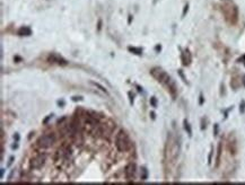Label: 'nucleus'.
<instances>
[{
    "mask_svg": "<svg viewBox=\"0 0 245 185\" xmlns=\"http://www.w3.org/2000/svg\"><path fill=\"white\" fill-rule=\"evenodd\" d=\"M115 147L120 152H127L131 149V141L124 130H119L115 134Z\"/></svg>",
    "mask_w": 245,
    "mask_h": 185,
    "instance_id": "1",
    "label": "nucleus"
},
{
    "mask_svg": "<svg viewBox=\"0 0 245 185\" xmlns=\"http://www.w3.org/2000/svg\"><path fill=\"white\" fill-rule=\"evenodd\" d=\"M55 140H56L55 133L50 132V133H45L43 135H41V137L37 139L36 145L41 149H48V148H51V147L54 145Z\"/></svg>",
    "mask_w": 245,
    "mask_h": 185,
    "instance_id": "2",
    "label": "nucleus"
},
{
    "mask_svg": "<svg viewBox=\"0 0 245 185\" xmlns=\"http://www.w3.org/2000/svg\"><path fill=\"white\" fill-rule=\"evenodd\" d=\"M45 161H46V154H39L36 155L34 158H32L31 161H29V169L32 171H36V169H41L45 165Z\"/></svg>",
    "mask_w": 245,
    "mask_h": 185,
    "instance_id": "3",
    "label": "nucleus"
},
{
    "mask_svg": "<svg viewBox=\"0 0 245 185\" xmlns=\"http://www.w3.org/2000/svg\"><path fill=\"white\" fill-rule=\"evenodd\" d=\"M150 75H152V76L155 78L158 82L164 84V85H166L167 82H168V80L171 79V78H169V76L166 72H165L163 69H160V68H158V67L153 68V69L150 70Z\"/></svg>",
    "mask_w": 245,
    "mask_h": 185,
    "instance_id": "4",
    "label": "nucleus"
},
{
    "mask_svg": "<svg viewBox=\"0 0 245 185\" xmlns=\"http://www.w3.org/2000/svg\"><path fill=\"white\" fill-rule=\"evenodd\" d=\"M124 174H126V178L128 181L133 182V179H135V177H137V165H135V163L130 161L124 168Z\"/></svg>",
    "mask_w": 245,
    "mask_h": 185,
    "instance_id": "5",
    "label": "nucleus"
},
{
    "mask_svg": "<svg viewBox=\"0 0 245 185\" xmlns=\"http://www.w3.org/2000/svg\"><path fill=\"white\" fill-rule=\"evenodd\" d=\"M48 61L50 63H55V65H60V66H67L68 65V62L62 58V56H60L59 54H55V53L49 54Z\"/></svg>",
    "mask_w": 245,
    "mask_h": 185,
    "instance_id": "6",
    "label": "nucleus"
},
{
    "mask_svg": "<svg viewBox=\"0 0 245 185\" xmlns=\"http://www.w3.org/2000/svg\"><path fill=\"white\" fill-rule=\"evenodd\" d=\"M166 86H167V88H168V90H169V93H171V95L175 98V97H176V94H178V88H176V85H175L174 80L169 79L168 82L166 84Z\"/></svg>",
    "mask_w": 245,
    "mask_h": 185,
    "instance_id": "7",
    "label": "nucleus"
},
{
    "mask_svg": "<svg viewBox=\"0 0 245 185\" xmlns=\"http://www.w3.org/2000/svg\"><path fill=\"white\" fill-rule=\"evenodd\" d=\"M17 34L19 36H31L32 35V29L28 27V26H23L18 29Z\"/></svg>",
    "mask_w": 245,
    "mask_h": 185,
    "instance_id": "8",
    "label": "nucleus"
},
{
    "mask_svg": "<svg viewBox=\"0 0 245 185\" xmlns=\"http://www.w3.org/2000/svg\"><path fill=\"white\" fill-rule=\"evenodd\" d=\"M181 59H182V62L184 66H187L189 63L191 62V55H190V52L189 51H185V52H182L181 54Z\"/></svg>",
    "mask_w": 245,
    "mask_h": 185,
    "instance_id": "9",
    "label": "nucleus"
},
{
    "mask_svg": "<svg viewBox=\"0 0 245 185\" xmlns=\"http://www.w3.org/2000/svg\"><path fill=\"white\" fill-rule=\"evenodd\" d=\"M148 175H149L148 169H147L146 167H141L140 168V179L141 181H147L148 179Z\"/></svg>",
    "mask_w": 245,
    "mask_h": 185,
    "instance_id": "10",
    "label": "nucleus"
},
{
    "mask_svg": "<svg viewBox=\"0 0 245 185\" xmlns=\"http://www.w3.org/2000/svg\"><path fill=\"white\" fill-rule=\"evenodd\" d=\"M128 51L131 52V53H133V54H135V55H141L142 54V49H140V47L129 46V47H128Z\"/></svg>",
    "mask_w": 245,
    "mask_h": 185,
    "instance_id": "11",
    "label": "nucleus"
},
{
    "mask_svg": "<svg viewBox=\"0 0 245 185\" xmlns=\"http://www.w3.org/2000/svg\"><path fill=\"white\" fill-rule=\"evenodd\" d=\"M183 124H184V129H185V131L187 132V134L190 135H192V129H191V126H190V124H189V122H187L186 120H184V122H183Z\"/></svg>",
    "mask_w": 245,
    "mask_h": 185,
    "instance_id": "12",
    "label": "nucleus"
},
{
    "mask_svg": "<svg viewBox=\"0 0 245 185\" xmlns=\"http://www.w3.org/2000/svg\"><path fill=\"white\" fill-rule=\"evenodd\" d=\"M90 84H92V85H94L96 88H98V89L101 90V92H103V93H105V94H107V90L105 89V88H104V87H103V86H102L101 84H98V82H94V81H90Z\"/></svg>",
    "mask_w": 245,
    "mask_h": 185,
    "instance_id": "13",
    "label": "nucleus"
},
{
    "mask_svg": "<svg viewBox=\"0 0 245 185\" xmlns=\"http://www.w3.org/2000/svg\"><path fill=\"white\" fill-rule=\"evenodd\" d=\"M220 156H221V143H219V147H218V155H217V166L219 164V160H220Z\"/></svg>",
    "mask_w": 245,
    "mask_h": 185,
    "instance_id": "14",
    "label": "nucleus"
},
{
    "mask_svg": "<svg viewBox=\"0 0 245 185\" xmlns=\"http://www.w3.org/2000/svg\"><path fill=\"white\" fill-rule=\"evenodd\" d=\"M67 120H68V118H67V116H63V118H61V119H59L58 121H56V124H58V125L60 126V125H62V124L65 123V122H66Z\"/></svg>",
    "mask_w": 245,
    "mask_h": 185,
    "instance_id": "15",
    "label": "nucleus"
},
{
    "mask_svg": "<svg viewBox=\"0 0 245 185\" xmlns=\"http://www.w3.org/2000/svg\"><path fill=\"white\" fill-rule=\"evenodd\" d=\"M150 105H152L153 107H157V99H156V97H152L150 98Z\"/></svg>",
    "mask_w": 245,
    "mask_h": 185,
    "instance_id": "16",
    "label": "nucleus"
},
{
    "mask_svg": "<svg viewBox=\"0 0 245 185\" xmlns=\"http://www.w3.org/2000/svg\"><path fill=\"white\" fill-rule=\"evenodd\" d=\"M71 99H72L74 102H81L82 99H84V98H82L81 96H72V97H71Z\"/></svg>",
    "mask_w": 245,
    "mask_h": 185,
    "instance_id": "17",
    "label": "nucleus"
},
{
    "mask_svg": "<svg viewBox=\"0 0 245 185\" xmlns=\"http://www.w3.org/2000/svg\"><path fill=\"white\" fill-rule=\"evenodd\" d=\"M52 116H53V114H51V115H48L46 118H45L44 120H43V124H48V122L50 121L51 119H52Z\"/></svg>",
    "mask_w": 245,
    "mask_h": 185,
    "instance_id": "18",
    "label": "nucleus"
},
{
    "mask_svg": "<svg viewBox=\"0 0 245 185\" xmlns=\"http://www.w3.org/2000/svg\"><path fill=\"white\" fill-rule=\"evenodd\" d=\"M239 111H241V113H244V112H245V102H244V101L242 102V103H241Z\"/></svg>",
    "mask_w": 245,
    "mask_h": 185,
    "instance_id": "19",
    "label": "nucleus"
},
{
    "mask_svg": "<svg viewBox=\"0 0 245 185\" xmlns=\"http://www.w3.org/2000/svg\"><path fill=\"white\" fill-rule=\"evenodd\" d=\"M179 75L181 76V78L183 79V81H184V82H186V78H185V76H184V73H183V71H182V70H179Z\"/></svg>",
    "mask_w": 245,
    "mask_h": 185,
    "instance_id": "20",
    "label": "nucleus"
},
{
    "mask_svg": "<svg viewBox=\"0 0 245 185\" xmlns=\"http://www.w3.org/2000/svg\"><path fill=\"white\" fill-rule=\"evenodd\" d=\"M14 159H15V157H14V156H11V157L9 158V160H8V164H7V166H8V167H9V166H11V164L14 163Z\"/></svg>",
    "mask_w": 245,
    "mask_h": 185,
    "instance_id": "21",
    "label": "nucleus"
},
{
    "mask_svg": "<svg viewBox=\"0 0 245 185\" xmlns=\"http://www.w3.org/2000/svg\"><path fill=\"white\" fill-rule=\"evenodd\" d=\"M11 149H13V150L18 149V141H15V142H14V145L11 146Z\"/></svg>",
    "mask_w": 245,
    "mask_h": 185,
    "instance_id": "22",
    "label": "nucleus"
},
{
    "mask_svg": "<svg viewBox=\"0 0 245 185\" xmlns=\"http://www.w3.org/2000/svg\"><path fill=\"white\" fill-rule=\"evenodd\" d=\"M128 95H129V99H130V103L131 104H133V95L131 94V92L128 93Z\"/></svg>",
    "mask_w": 245,
    "mask_h": 185,
    "instance_id": "23",
    "label": "nucleus"
},
{
    "mask_svg": "<svg viewBox=\"0 0 245 185\" xmlns=\"http://www.w3.org/2000/svg\"><path fill=\"white\" fill-rule=\"evenodd\" d=\"M213 134L215 135L218 134V124H215V126H213Z\"/></svg>",
    "mask_w": 245,
    "mask_h": 185,
    "instance_id": "24",
    "label": "nucleus"
},
{
    "mask_svg": "<svg viewBox=\"0 0 245 185\" xmlns=\"http://www.w3.org/2000/svg\"><path fill=\"white\" fill-rule=\"evenodd\" d=\"M212 152H213V150L211 149V151H210V154H209V157H208V163H209V164H211V158H212Z\"/></svg>",
    "mask_w": 245,
    "mask_h": 185,
    "instance_id": "25",
    "label": "nucleus"
},
{
    "mask_svg": "<svg viewBox=\"0 0 245 185\" xmlns=\"http://www.w3.org/2000/svg\"><path fill=\"white\" fill-rule=\"evenodd\" d=\"M187 9H189V6H187V5H186L185 7H184V10H183V14H182V16H183V17H184V16H185V14L187 13Z\"/></svg>",
    "mask_w": 245,
    "mask_h": 185,
    "instance_id": "26",
    "label": "nucleus"
},
{
    "mask_svg": "<svg viewBox=\"0 0 245 185\" xmlns=\"http://www.w3.org/2000/svg\"><path fill=\"white\" fill-rule=\"evenodd\" d=\"M14 140H15V141H19V134H18V133H15V134H14Z\"/></svg>",
    "mask_w": 245,
    "mask_h": 185,
    "instance_id": "27",
    "label": "nucleus"
},
{
    "mask_svg": "<svg viewBox=\"0 0 245 185\" xmlns=\"http://www.w3.org/2000/svg\"><path fill=\"white\" fill-rule=\"evenodd\" d=\"M58 105L59 106H65V101H58Z\"/></svg>",
    "mask_w": 245,
    "mask_h": 185,
    "instance_id": "28",
    "label": "nucleus"
},
{
    "mask_svg": "<svg viewBox=\"0 0 245 185\" xmlns=\"http://www.w3.org/2000/svg\"><path fill=\"white\" fill-rule=\"evenodd\" d=\"M203 101H205V99H203V96H202V95H200V99H199V104H200V105H202V104H203Z\"/></svg>",
    "mask_w": 245,
    "mask_h": 185,
    "instance_id": "29",
    "label": "nucleus"
},
{
    "mask_svg": "<svg viewBox=\"0 0 245 185\" xmlns=\"http://www.w3.org/2000/svg\"><path fill=\"white\" fill-rule=\"evenodd\" d=\"M14 173H15V169L14 171H11V173L9 174V176H8V181H10L11 179V177H13V175H14Z\"/></svg>",
    "mask_w": 245,
    "mask_h": 185,
    "instance_id": "30",
    "label": "nucleus"
},
{
    "mask_svg": "<svg viewBox=\"0 0 245 185\" xmlns=\"http://www.w3.org/2000/svg\"><path fill=\"white\" fill-rule=\"evenodd\" d=\"M14 60L15 61H22V58H19V56H15Z\"/></svg>",
    "mask_w": 245,
    "mask_h": 185,
    "instance_id": "31",
    "label": "nucleus"
},
{
    "mask_svg": "<svg viewBox=\"0 0 245 185\" xmlns=\"http://www.w3.org/2000/svg\"><path fill=\"white\" fill-rule=\"evenodd\" d=\"M0 171H1V175H0V176H1V178H2V177H3V174H5V168H1Z\"/></svg>",
    "mask_w": 245,
    "mask_h": 185,
    "instance_id": "32",
    "label": "nucleus"
},
{
    "mask_svg": "<svg viewBox=\"0 0 245 185\" xmlns=\"http://www.w3.org/2000/svg\"><path fill=\"white\" fill-rule=\"evenodd\" d=\"M160 49H161V47H160V45H157V46L155 47V50L158 52V51H160Z\"/></svg>",
    "mask_w": 245,
    "mask_h": 185,
    "instance_id": "33",
    "label": "nucleus"
},
{
    "mask_svg": "<svg viewBox=\"0 0 245 185\" xmlns=\"http://www.w3.org/2000/svg\"><path fill=\"white\" fill-rule=\"evenodd\" d=\"M150 115H152V119H153V120H155V118H156V116H155V113L152 112V113H150Z\"/></svg>",
    "mask_w": 245,
    "mask_h": 185,
    "instance_id": "34",
    "label": "nucleus"
},
{
    "mask_svg": "<svg viewBox=\"0 0 245 185\" xmlns=\"http://www.w3.org/2000/svg\"><path fill=\"white\" fill-rule=\"evenodd\" d=\"M131 20H132V16H129V19H128V23H129V24H130V23H131Z\"/></svg>",
    "mask_w": 245,
    "mask_h": 185,
    "instance_id": "35",
    "label": "nucleus"
},
{
    "mask_svg": "<svg viewBox=\"0 0 245 185\" xmlns=\"http://www.w3.org/2000/svg\"><path fill=\"white\" fill-rule=\"evenodd\" d=\"M243 86H244V87H245V75H244V76H243Z\"/></svg>",
    "mask_w": 245,
    "mask_h": 185,
    "instance_id": "36",
    "label": "nucleus"
},
{
    "mask_svg": "<svg viewBox=\"0 0 245 185\" xmlns=\"http://www.w3.org/2000/svg\"><path fill=\"white\" fill-rule=\"evenodd\" d=\"M137 88H138L139 92H142V88H141V87H139V86H137Z\"/></svg>",
    "mask_w": 245,
    "mask_h": 185,
    "instance_id": "37",
    "label": "nucleus"
},
{
    "mask_svg": "<svg viewBox=\"0 0 245 185\" xmlns=\"http://www.w3.org/2000/svg\"><path fill=\"white\" fill-rule=\"evenodd\" d=\"M100 29H101V20L98 22V31H100Z\"/></svg>",
    "mask_w": 245,
    "mask_h": 185,
    "instance_id": "38",
    "label": "nucleus"
}]
</instances>
